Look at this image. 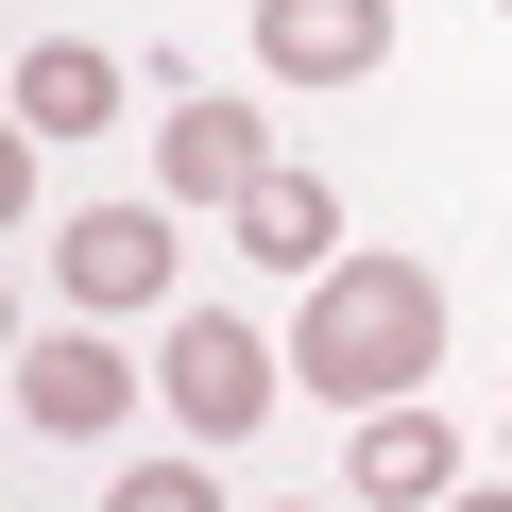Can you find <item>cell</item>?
I'll return each mask as SVG.
<instances>
[{
    "mask_svg": "<svg viewBox=\"0 0 512 512\" xmlns=\"http://www.w3.org/2000/svg\"><path fill=\"white\" fill-rule=\"evenodd\" d=\"M86 120H120V69L86 35H35L18 52V137H86Z\"/></svg>",
    "mask_w": 512,
    "mask_h": 512,
    "instance_id": "cell-8",
    "label": "cell"
},
{
    "mask_svg": "<svg viewBox=\"0 0 512 512\" xmlns=\"http://www.w3.org/2000/svg\"><path fill=\"white\" fill-rule=\"evenodd\" d=\"M495 18H512V0H495Z\"/></svg>",
    "mask_w": 512,
    "mask_h": 512,
    "instance_id": "cell-12",
    "label": "cell"
},
{
    "mask_svg": "<svg viewBox=\"0 0 512 512\" xmlns=\"http://www.w3.org/2000/svg\"><path fill=\"white\" fill-rule=\"evenodd\" d=\"M393 52V0H256V69L274 86H359Z\"/></svg>",
    "mask_w": 512,
    "mask_h": 512,
    "instance_id": "cell-5",
    "label": "cell"
},
{
    "mask_svg": "<svg viewBox=\"0 0 512 512\" xmlns=\"http://www.w3.org/2000/svg\"><path fill=\"white\" fill-rule=\"evenodd\" d=\"M154 171H171V205H256V188H274V137H256V103H222V86H188L171 120H154Z\"/></svg>",
    "mask_w": 512,
    "mask_h": 512,
    "instance_id": "cell-4",
    "label": "cell"
},
{
    "mask_svg": "<svg viewBox=\"0 0 512 512\" xmlns=\"http://www.w3.org/2000/svg\"><path fill=\"white\" fill-rule=\"evenodd\" d=\"M239 256H256V274H342V205L308 171H274V188L239 205Z\"/></svg>",
    "mask_w": 512,
    "mask_h": 512,
    "instance_id": "cell-9",
    "label": "cell"
},
{
    "mask_svg": "<svg viewBox=\"0 0 512 512\" xmlns=\"http://www.w3.org/2000/svg\"><path fill=\"white\" fill-rule=\"evenodd\" d=\"M444 512H512V495H444Z\"/></svg>",
    "mask_w": 512,
    "mask_h": 512,
    "instance_id": "cell-11",
    "label": "cell"
},
{
    "mask_svg": "<svg viewBox=\"0 0 512 512\" xmlns=\"http://www.w3.org/2000/svg\"><path fill=\"white\" fill-rule=\"evenodd\" d=\"M103 512H205V461H137V478H120Z\"/></svg>",
    "mask_w": 512,
    "mask_h": 512,
    "instance_id": "cell-10",
    "label": "cell"
},
{
    "mask_svg": "<svg viewBox=\"0 0 512 512\" xmlns=\"http://www.w3.org/2000/svg\"><path fill=\"white\" fill-rule=\"evenodd\" d=\"M137 410V359L103 342V325H35L18 342V427H52V444H103Z\"/></svg>",
    "mask_w": 512,
    "mask_h": 512,
    "instance_id": "cell-3",
    "label": "cell"
},
{
    "mask_svg": "<svg viewBox=\"0 0 512 512\" xmlns=\"http://www.w3.org/2000/svg\"><path fill=\"white\" fill-rule=\"evenodd\" d=\"M154 393H171V427H188V444H239L256 410H274V342L222 325V308H188V325H171V359H154Z\"/></svg>",
    "mask_w": 512,
    "mask_h": 512,
    "instance_id": "cell-2",
    "label": "cell"
},
{
    "mask_svg": "<svg viewBox=\"0 0 512 512\" xmlns=\"http://www.w3.org/2000/svg\"><path fill=\"white\" fill-rule=\"evenodd\" d=\"M52 256H69V308H154L171 291V222L154 205H86Z\"/></svg>",
    "mask_w": 512,
    "mask_h": 512,
    "instance_id": "cell-6",
    "label": "cell"
},
{
    "mask_svg": "<svg viewBox=\"0 0 512 512\" xmlns=\"http://www.w3.org/2000/svg\"><path fill=\"white\" fill-rule=\"evenodd\" d=\"M359 495H376V512H444V495H461L444 410H376V427H359Z\"/></svg>",
    "mask_w": 512,
    "mask_h": 512,
    "instance_id": "cell-7",
    "label": "cell"
},
{
    "mask_svg": "<svg viewBox=\"0 0 512 512\" xmlns=\"http://www.w3.org/2000/svg\"><path fill=\"white\" fill-rule=\"evenodd\" d=\"M291 376L325 410H410V376H444V274L427 256H342V274H308Z\"/></svg>",
    "mask_w": 512,
    "mask_h": 512,
    "instance_id": "cell-1",
    "label": "cell"
}]
</instances>
